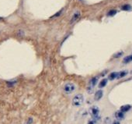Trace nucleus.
<instances>
[{"label":"nucleus","instance_id":"1","mask_svg":"<svg viewBox=\"0 0 132 124\" xmlns=\"http://www.w3.org/2000/svg\"><path fill=\"white\" fill-rule=\"evenodd\" d=\"M89 114L90 116H92L93 120H95L96 123H97L99 121H100V108H99L97 106H92L89 108Z\"/></svg>","mask_w":132,"mask_h":124},{"label":"nucleus","instance_id":"2","mask_svg":"<svg viewBox=\"0 0 132 124\" xmlns=\"http://www.w3.org/2000/svg\"><path fill=\"white\" fill-rule=\"evenodd\" d=\"M84 96L81 94H78V95H76L74 98H72V104L73 106L75 107H79L84 103Z\"/></svg>","mask_w":132,"mask_h":124},{"label":"nucleus","instance_id":"3","mask_svg":"<svg viewBox=\"0 0 132 124\" xmlns=\"http://www.w3.org/2000/svg\"><path fill=\"white\" fill-rule=\"evenodd\" d=\"M97 82H98V77H93L92 79L89 80V84H88V87H87V92L89 94H91L93 91L95 86L97 84Z\"/></svg>","mask_w":132,"mask_h":124},{"label":"nucleus","instance_id":"4","mask_svg":"<svg viewBox=\"0 0 132 124\" xmlns=\"http://www.w3.org/2000/svg\"><path fill=\"white\" fill-rule=\"evenodd\" d=\"M75 85L73 83L68 82L66 83L63 87V90H64L65 93L66 94H72L75 91Z\"/></svg>","mask_w":132,"mask_h":124},{"label":"nucleus","instance_id":"5","mask_svg":"<svg viewBox=\"0 0 132 124\" xmlns=\"http://www.w3.org/2000/svg\"><path fill=\"white\" fill-rule=\"evenodd\" d=\"M81 17V12L80 11H76L74 13H73L72 18H71V21H70V24H75V22H77L78 21V19H79Z\"/></svg>","mask_w":132,"mask_h":124},{"label":"nucleus","instance_id":"6","mask_svg":"<svg viewBox=\"0 0 132 124\" xmlns=\"http://www.w3.org/2000/svg\"><path fill=\"white\" fill-rule=\"evenodd\" d=\"M103 95V91L102 90H99V91H97L96 92L95 96H94L95 100H96V101H99V100H100L101 98H102Z\"/></svg>","mask_w":132,"mask_h":124},{"label":"nucleus","instance_id":"7","mask_svg":"<svg viewBox=\"0 0 132 124\" xmlns=\"http://www.w3.org/2000/svg\"><path fill=\"white\" fill-rule=\"evenodd\" d=\"M115 117L116 120H123V119L124 118V113L123 112H121V111H117V112H116L115 113Z\"/></svg>","mask_w":132,"mask_h":124},{"label":"nucleus","instance_id":"8","mask_svg":"<svg viewBox=\"0 0 132 124\" xmlns=\"http://www.w3.org/2000/svg\"><path fill=\"white\" fill-rule=\"evenodd\" d=\"M131 108V105H125L121 106V108H120V111L124 113V112H128V111L130 110Z\"/></svg>","mask_w":132,"mask_h":124},{"label":"nucleus","instance_id":"9","mask_svg":"<svg viewBox=\"0 0 132 124\" xmlns=\"http://www.w3.org/2000/svg\"><path fill=\"white\" fill-rule=\"evenodd\" d=\"M117 73L118 72H113L111 73L108 77V79L110 80H113L114 79H116L117 78Z\"/></svg>","mask_w":132,"mask_h":124},{"label":"nucleus","instance_id":"10","mask_svg":"<svg viewBox=\"0 0 132 124\" xmlns=\"http://www.w3.org/2000/svg\"><path fill=\"white\" fill-rule=\"evenodd\" d=\"M128 72L127 71V70H123V71L118 72V73H117V79H120V78L124 77L127 74H128Z\"/></svg>","mask_w":132,"mask_h":124},{"label":"nucleus","instance_id":"11","mask_svg":"<svg viewBox=\"0 0 132 124\" xmlns=\"http://www.w3.org/2000/svg\"><path fill=\"white\" fill-rule=\"evenodd\" d=\"M121 9H122V10H124V11H131L132 9V7L131 5L125 4V5H124L123 6H121Z\"/></svg>","mask_w":132,"mask_h":124},{"label":"nucleus","instance_id":"12","mask_svg":"<svg viewBox=\"0 0 132 124\" xmlns=\"http://www.w3.org/2000/svg\"><path fill=\"white\" fill-rule=\"evenodd\" d=\"M132 62V55H128V56H126L125 58H124L123 59V62L125 63V64H127V63H129Z\"/></svg>","mask_w":132,"mask_h":124},{"label":"nucleus","instance_id":"13","mask_svg":"<svg viewBox=\"0 0 132 124\" xmlns=\"http://www.w3.org/2000/svg\"><path fill=\"white\" fill-rule=\"evenodd\" d=\"M107 82H108V80L107 79H103V80H102L100 81V83H99V87H100V88L104 87L106 84H107Z\"/></svg>","mask_w":132,"mask_h":124},{"label":"nucleus","instance_id":"14","mask_svg":"<svg viewBox=\"0 0 132 124\" xmlns=\"http://www.w3.org/2000/svg\"><path fill=\"white\" fill-rule=\"evenodd\" d=\"M63 11H64V9H61L60 11H58V12H56V13H55V14L54 15V16H52V17H51V18H57V17H60V16H61V14H62Z\"/></svg>","mask_w":132,"mask_h":124},{"label":"nucleus","instance_id":"15","mask_svg":"<svg viewBox=\"0 0 132 124\" xmlns=\"http://www.w3.org/2000/svg\"><path fill=\"white\" fill-rule=\"evenodd\" d=\"M116 13V9H111V10H110V11L107 12V16H109V17H113Z\"/></svg>","mask_w":132,"mask_h":124},{"label":"nucleus","instance_id":"16","mask_svg":"<svg viewBox=\"0 0 132 124\" xmlns=\"http://www.w3.org/2000/svg\"><path fill=\"white\" fill-rule=\"evenodd\" d=\"M33 122H34V120H33V118L32 117H30V118H28V120H27L26 122H25L24 124H32Z\"/></svg>","mask_w":132,"mask_h":124},{"label":"nucleus","instance_id":"17","mask_svg":"<svg viewBox=\"0 0 132 124\" xmlns=\"http://www.w3.org/2000/svg\"><path fill=\"white\" fill-rule=\"evenodd\" d=\"M123 54H124L123 52H119L118 53H116V54L114 55L113 56H114V58H119V57H120Z\"/></svg>","mask_w":132,"mask_h":124},{"label":"nucleus","instance_id":"18","mask_svg":"<svg viewBox=\"0 0 132 124\" xmlns=\"http://www.w3.org/2000/svg\"><path fill=\"white\" fill-rule=\"evenodd\" d=\"M16 80H13V81H9V82H7V84H8L9 87H11V86H13L15 83H16Z\"/></svg>","mask_w":132,"mask_h":124},{"label":"nucleus","instance_id":"19","mask_svg":"<svg viewBox=\"0 0 132 124\" xmlns=\"http://www.w3.org/2000/svg\"><path fill=\"white\" fill-rule=\"evenodd\" d=\"M104 124H111L110 119V118H106L105 120H104Z\"/></svg>","mask_w":132,"mask_h":124},{"label":"nucleus","instance_id":"20","mask_svg":"<svg viewBox=\"0 0 132 124\" xmlns=\"http://www.w3.org/2000/svg\"><path fill=\"white\" fill-rule=\"evenodd\" d=\"M18 35L19 36H23L24 35V32L23 31H18Z\"/></svg>","mask_w":132,"mask_h":124},{"label":"nucleus","instance_id":"21","mask_svg":"<svg viewBox=\"0 0 132 124\" xmlns=\"http://www.w3.org/2000/svg\"><path fill=\"white\" fill-rule=\"evenodd\" d=\"M88 124H96V122L95 120H90L89 122V123Z\"/></svg>","mask_w":132,"mask_h":124},{"label":"nucleus","instance_id":"22","mask_svg":"<svg viewBox=\"0 0 132 124\" xmlns=\"http://www.w3.org/2000/svg\"><path fill=\"white\" fill-rule=\"evenodd\" d=\"M113 124H120V122L117 120H116V121H114V122L113 123Z\"/></svg>","mask_w":132,"mask_h":124},{"label":"nucleus","instance_id":"23","mask_svg":"<svg viewBox=\"0 0 132 124\" xmlns=\"http://www.w3.org/2000/svg\"><path fill=\"white\" fill-rule=\"evenodd\" d=\"M2 17H0V21H2Z\"/></svg>","mask_w":132,"mask_h":124}]
</instances>
